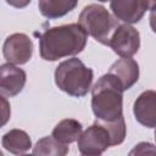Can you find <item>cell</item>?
<instances>
[{
  "label": "cell",
  "mask_w": 156,
  "mask_h": 156,
  "mask_svg": "<svg viewBox=\"0 0 156 156\" xmlns=\"http://www.w3.org/2000/svg\"><path fill=\"white\" fill-rule=\"evenodd\" d=\"M78 24L87 35L93 37L104 45H108L112 33L119 26L118 21L100 4L84 6L79 15Z\"/></svg>",
  "instance_id": "4"
},
{
  "label": "cell",
  "mask_w": 156,
  "mask_h": 156,
  "mask_svg": "<svg viewBox=\"0 0 156 156\" xmlns=\"http://www.w3.org/2000/svg\"><path fill=\"white\" fill-rule=\"evenodd\" d=\"M87 37L78 23L51 27L39 39L40 57L45 61H56L77 55L85 48Z\"/></svg>",
  "instance_id": "1"
},
{
  "label": "cell",
  "mask_w": 156,
  "mask_h": 156,
  "mask_svg": "<svg viewBox=\"0 0 156 156\" xmlns=\"http://www.w3.org/2000/svg\"><path fill=\"white\" fill-rule=\"evenodd\" d=\"M20 156H34V155H28V154H24V155H20Z\"/></svg>",
  "instance_id": "19"
},
{
  "label": "cell",
  "mask_w": 156,
  "mask_h": 156,
  "mask_svg": "<svg viewBox=\"0 0 156 156\" xmlns=\"http://www.w3.org/2000/svg\"><path fill=\"white\" fill-rule=\"evenodd\" d=\"M108 46L121 57L130 58L139 50L140 34L129 24H119L112 33Z\"/></svg>",
  "instance_id": "6"
},
{
  "label": "cell",
  "mask_w": 156,
  "mask_h": 156,
  "mask_svg": "<svg viewBox=\"0 0 156 156\" xmlns=\"http://www.w3.org/2000/svg\"><path fill=\"white\" fill-rule=\"evenodd\" d=\"M101 124L106 128V130L110 135L111 146L119 145L124 141V138L127 134V127H126L124 117H121L113 122H101Z\"/></svg>",
  "instance_id": "16"
},
{
  "label": "cell",
  "mask_w": 156,
  "mask_h": 156,
  "mask_svg": "<svg viewBox=\"0 0 156 156\" xmlns=\"http://www.w3.org/2000/svg\"><path fill=\"white\" fill-rule=\"evenodd\" d=\"M93 78V69L76 57L62 61L55 69V83L57 88L74 98H82L88 94Z\"/></svg>",
  "instance_id": "3"
},
{
  "label": "cell",
  "mask_w": 156,
  "mask_h": 156,
  "mask_svg": "<svg viewBox=\"0 0 156 156\" xmlns=\"http://www.w3.org/2000/svg\"><path fill=\"white\" fill-rule=\"evenodd\" d=\"M0 156H4V154L1 152V150H0Z\"/></svg>",
  "instance_id": "20"
},
{
  "label": "cell",
  "mask_w": 156,
  "mask_h": 156,
  "mask_svg": "<svg viewBox=\"0 0 156 156\" xmlns=\"http://www.w3.org/2000/svg\"><path fill=\"white\" fill-rule=\"evenodd\" d=\"M2 54L7 63L24 65L33 55V41L24 33H13L5 39Z\"/></svg>",
  "instance_id": "7"
},
{
  "label": "cell",
  "mask_w": 156,
  "mask_h": 156,
  "mask_svg": "<svg viewBox=\"0 0 156 156\" xmlns=\"http://www.w3.org/2000/svg\"><path fill=\"white\" fill-rule=\"evenodd\" d=\"M27 80L26 72L11 63L0 66V95L6 98H13L18 95Z\"/></svg>",
  "instance_id": "9"
},
{
  "label": "cell",
  "mask_w": 156,
  "mask_h": 156,
  "mask_svg": "<svg viewBox=\"0 0 156 156\" xmlns=\"http://www.w3.org/2000/svg\"><path fill=\"white\" fill-rule=\"evenodd\" d=\"M11 117V106L7 99L0 95V128H2Z\"/></svg>",
  "instance_id": "18"
},
{
  "label": "cell",
  "mask_w": 156,
  "mask_h": 156,
  "mask_svg": "<svg viewBox=\"0 0 156 156\" xmlns=\"http://www.w3.org/2000/svg\"><path fill=\"white\" fill-rule=\"evenodd\" d=\"M77 6L73 0H40L38 7L40 13L46 18H58L71 12Z\"/></svg>",
  "instance_id": "14"
},
{
  "label": "cell",
  "mask_w": 156,
  "mask_h": 156,
  "mask_svg": "<svg viewBox=\"0 0 156 156\" xmlns=\"http://www.w3.org/2000/svg\"><path fill=\"white\" fill-rule=\"evenodd\" d=\"M133 112L140 124L154 128L156 123V93L154 90L141 93L134 102Z\"/></svg>",
  "instance_id": "10"
},
{
  "label": "cell",
  "mask_w": 156,
  "mask_h": 156,
  "mask_svg": "<svg viewBox=\"0 0 156 156\" xmlns=\"http://www.w3.org/2000/svg\"><path fill=\"white\" fill-rule=\"evenodd\" d=\"M107 73L117 78L123 90H128L139 79V65L133 58L121 57L119 60H117L111 65Z\"/></svg>",
  "instance_id": "11"
},
{
  "label": "cell",
  "mask_w": 156,
  "mask_h": 156,
  "mask_svg": "<svg viewBox=\"0 0 156 156\" xmlns=\"http://www.w3.org/2000/svg\"><path fill=\"white\" fill-rule=\"evenodd\" d=\"M77 141L79 151L87 156H101V154L111 146L110 135L98 119L88 129L82 132Z\"/></svg>",
  "instance_id": "5"
},
{
  "label": "cell",
  "mask_w": 156,
  "mask_h": 156,
  "mask_svg": "<svg viewBox=\"0 0 156 156\" xmlns=\"http://www.w3.org/2000/svg\"><path fill=\"white\" fill-rule=\"evenodd\" d=\"M155 2L143 0H127V1H111L110 9L117 21L124 22V24L139 22L145 12Z\"/></svg>",
  "instance_id": "8"
},
{
  "label": "cell",
  "mask_w": 156,
  "mask_h": 156,
  "mask_svg": "<svg viewBox=\"0 0 156 156\" xmlns=\"http://www.w3.org/2000/svg\"><path fill=\"white\" fill-rule=\"evenodd\" d=\"M128 156H156L155 145L151 143L141 141L129 151Z\"/></svg>",
  "instance_id": "17"
},
{
  "label": "cell",
  "mask_w": 156,
  "mask_h": 156,
  "mask_svg": "<svg viewBox=\"0 0 156 156\" xmlns=\"http://www.w3.org/2000/svg\"><path fill=\"white\" fill-rule=\"evenodd\" d=\"M123 88L112 74L101 76L91 88V108L98 121L113 122L123 117Z\"/></svg>",
  "instance_id": "2"
},
{
  "label": "cell",
  "mask_w": 156,
  "mask_h": 156,
  "mask_svg": "<svg viewBox=\"0 0 156 156\" xmlns=\"http://www.w3.org/2000/svg\"><path fill=\"white\" fill-rule=\"evenodd\" d=\"M68 151V145L60 143L51 135L39 139L33 146L34 156H66Z\"/></svg>",
  "instance_id": "15"
},
{
  "label": "cell",
  "mask_w": 156,
  "mask_h": 156,
  "mask_svg": "<svg viewBox=\"0 0 156 156\" xmlns=\"http://www.w3.org/2000/svg\"><path fill=\"white\" fill-rule=\"evenodd\" d=\"M82 156H87V155H82Z\"/></svg>",
  "instance_id": "21"
},
{
  "label": "cell",
  "mask_w": 156,
  "mask_h": 156,
  "mask_svg": "<svg viewBox=\"0 0 156 156\" xmlns=\"http://www.w3.org/2000/svg\"><path fill=\"white\" fill-rule=\"evenodd\" d=\"M1 145L13 155H21L32 147L29 135L22 129H11L5 133L1 139Z\"/></svg>",
  "instance_id": "12"
},
{
  "label": "cell",
  "mask_w": 156,
  "mask_h": 156,
  "mask_svg": "<svg viewBox=\"0 0 156 156\" xmlns=\"http://www.w3.org/2000/svg\"><path fill=\"white\" fill-rule=\"evenodd\" d=\"M82 124L74 118H66L60 121L55 128L52 129L51 136L58 140L62 144H71L78 140L79 135L82 134Z\"/></svg>",
  "instance_id": "13"
}]
</instances>
